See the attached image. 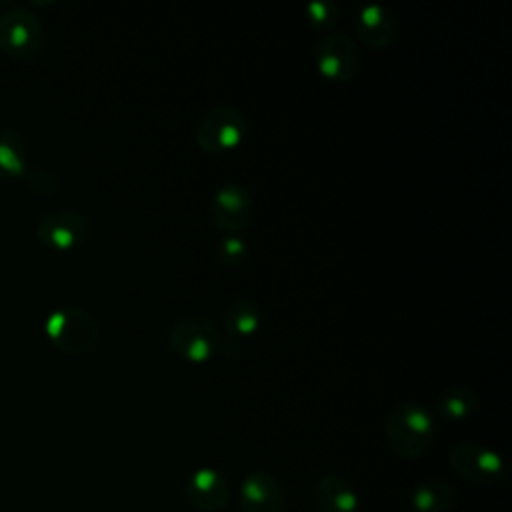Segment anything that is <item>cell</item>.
<instances>
[{
    "instance_id": "cell-1",
    "label": "cell",
    "mask_w": 512,
    "mask_h": 512,
    "mask_svg": "<svg viewBox=\"0 0 512 512\" xmlns=\"http://www.w3.org/2000/svg\"><path fill=\"white\" fill-rule=\"evenodd\" d=\"M172 352L188 362H206L212 358H236L240 354L238 340L220 330L214 320L200 312L178 316L168 330Z\"/></svg>"
},
{
    "instance_id": "cell-2",
    "label": "cell",
    "mask_w": 512,
    "mask_h": 512,
    "mask_svg": "<svg viewBox=\"0 0 512 512\" xmlns=\"http://www.w3.org/2000/svg\"><path fill=\"white\" fill-rule=\"evenodd\" d=\"M384 434L396 456L420 458L434 440V418L424 404L404 400L386 416Z\"/></svg>"
},
{
    "instance_id": "cell-3",
    "label": "cell",
    "mask_w": 512,
    "mask_h": 512,
    "mask_svg": "<svg viewBox=\"0 0 512 512\" xmlns=\"http://www.w3.org/2000/svg\"><path fill=\"white\" fill-rule=\"evenodd\" d=\"M44 330L50 342L66 354H86L100 340L98 318L82 306H60L46 316Z\"/></svg>"
},
{
    "instance_id": "cell-4",
    "label": "cell",
    "mask_w": 512,
    "mask_h": 512,
    "mask_svg": "<svg viewBox=\"0 0 512 512\" xmlns=\"http://www.w3.org/2000/svg\"><path fill=\"white\" fill-rule=\"evenodd\" d=\"M44 44V24L26 4H8L0 10V50L16 60L32 58Z\"/></svg>"
},
{
    "instance_id": "cell-5",
    "label": "cell",
    "mask_w": 512,
    "mask_h": 512,
    "mask_svg": "<svg viewBox=\"0 0 512 512\" xmlns=\"http://www.w3.org/2000/svg\"><path fill=\"white\" fill-rule=\"evenodd\" d=\"M246 130L248 122L240 108L232 104H218L202 114L194 128V140L204 152L224 154L244 140Z\"/></svg>"
},
{
    "instance_id": "cell-6",
    "label": "cell",
    "mask_w": 512,
    "mask_h": 512,
    "mask_svg": "<svg viewBox=\"0 0 512 512\" xmlns=\"http://www.w3.org/2000/svg\"><path fill=\"white\" fill-rule=\"evenodd\" d=\"M254 214V196L240 182H226L218 186L210 196L208 216L212 224L224 234H240L252 222Z\"/></svg>"
},
{
    "instance_id": "cell-7",
    "label": "cell",
    "mask_w": 512,
    "mask_h": 512,
    "mask_svg": "<svg viewBox=\"0 0 512 512\" xmlns=\"http://www.w3.org/2000/svg\"><path fill=\"white\" fill-rule=\"evenodd\" d=\"M314 58L318 72L336 84L350 82L360 68V50L346 32H326L316 44Z\"/></svg>"
},
{
    "instance_id": "cell-8",
    "label": "cell",
    "mask_w": 512,
    "mask_h": 512,
    "mask_svg": "<svg viewBox=\"0 0 512 512\" xmlns=\"http://www.w3.org/2000/svg\"><path fill=\"white\" fill-rule=\"evenodd\" d=\"M448 460L460 478L474 484H492L504 474V462L500 454L476 442L456 444Z\"/></svg>"
},
{
    "instance_id": "cell-9",
    "label": "cell",
    "mask_w": 512,
    "mask_h": 512,
    "mask_svg": "<svg viewBox=\"0 0 512 512\" xmlns=\"http://www.w3.org/2000/svg\"><path fill=\"white\" fill-rule=\"evenodd\" d=\"M88 220L74 208H56L36 224L38 240L52 250H68L84 242Z\"/></svg>"
},
{
    "instance_id": "cell-10",
    "label": "cell",
    "mask_w": 512,
    "mask_h": 512,
    "mask_svg": "<svg viewBox=\"0 0 512 512\" xmlns=\"http://www.w3.org/2000/svg\"><path fill=\"white\" fill-rule=\"evenodd\" d=\"M238 508L240 512H284L286 490L274 474L250 472L240 484Z\"/></svg>"
},
{
    "instance_id": "cell-11",
    "label": "cell",
    "mask_w": 512,
    "mask_h": 512,
    "mask_svg": "<svg viewBox=\"0 0 512 512\" xmlns=\"http://www.w3.org/2000/svg\"><path fill=\"white\" fill-rule=\"evenodd\" d=\"M186 498L200 512H218L228 504V482L214 468H198L188 476Z\"/></svg>"
},
{
    "instance_id": "cell-12",
    "label": "cell",
    "mask_w": 512,
    "mask_h": 512,
    "mask_svg": "<svg viewBox=\"0 0 512 512\" xmlns=\"http://www.w3.org/2000/svg\"><path fill=\"white\" fill-rule=\"evenodd\" d=\"M396 28L398 20L384 4H364L356 14V32L368 48H388L396 38Z\"/></svg>"
},
{
    "instance_id": "cell-13",
    "label": "cell",
    "mask_w": 512,
    "mask_h": 512,
    "mask_svg": "<svg viewBox=\"0 0 512 512\" xmlns=\"http://www.w3.org/2000/svg\"><path fill=\"white\" fill-rule=\"evenodd\" d=\"M260 322L262 310L258 302L250 296H236L222 310L224 332L234 340L250 338L254 332H258Z\"/></svg>"
},
{
    "instance_id": "cell-14",
    "label": "cell",
    "mask_w": 512,
    "mask_h": 512,
    "mask_svg": "<svg viewBox=\"0 0 512 512\" xmlns=\"http://www.w3.org/2000/svg\"><path fill=\"white\" fill-rule=\"evenodd\" d=\"M316 504L320 512H358V494L340 474H326L316 486Z\"/></svg>"
},
{
    "instance_id": "cell-15",
    "label": "cell",
    "mask_w": 512,
    "mask_h": 512,
    "mask_svg": "<svg viewBox=\"0 0 512 512\" xmlns=\"http://www.w3.org/2000/svg\"><path fill=\"white\" fill-rule=\"evenodd\" d=\"M478 406V398L476 394L464 386V384H454L444 388L438 398H436V410L442 418L458 422V420H466L474 414Z\"/></svg>"
},
{
    "instance_id": "cell-16",
    "label": "cell",
    "mask_w": 512,
    "mask_h": 512,
    "mask_svg": "<svg viewBox=\"0 0 512 512\" xmlns=\"http://www.w3.org/2000/svg\"><path fill=\"white\" fill-rule=\"evenodd\" d=\"M26 144L22 136L8 126H0V180L22 176L26 170Z\"/></svg>"
},
{
    "instance_id": "cell-17",
    "label": "cell",
    "mask_w": 512,
    "mask_h": 512,
    "mask_svg": "<svg viewBox=\"0 0 512 512\" xmlns=\"http://www.w3.org/2000/svg\"><path fill=\"white\" fill-rule=\"evenodd\" d=\"M412 508L416 512H448L454 506V490L442 480H426L412 490Z\"/></svg>"
},
{
    "instance_id": "cell-18",
    "label": "cell",
    "mask_w": 512,
    "mask_h": 512,
    "mask_svg": "<svg viewBox=\"0 0 512 512\" xmlns=\"http://www.w3.org/2000/svg\"><path fill=\"white\" fill-rule=\"evenodd\" d=\"M216 254L224 266L236 268L248 260L250 246L242 234H224L216 246Z\"/></svg>"
},
{
    "instance_id": "cell-19",
    "label": "cell",
    "mask_w": 512,
    "mask_h": 512,
    "mask_svg": "<svg viewBox=\"0 0 512 512\" xmlns=\"http://www.w3.org/2000/svg\"><path fill=\"white\" fill-rule=\"evenodd\" d=\"M304 14H306V20L312 28L328 30L336 24L338 14H340V6L336 2L316 0V2H308L304 6Z\"/></svg>"
},
{
    "instance_id": "cell-20",
    "label": "cell",
    "mask_w": 512,
    "mask_h": 512,
    "mask_svg": "<svg viewBox=\"0 0 512 512\" xmlns=\"http://www.w3.org/2000/svg\"><path fill=\"white\" fill-rule=\"evenodd\" d=\"M22 178H24V184L30 192L34 194H44V196H50L52 192H56L58 188V178L54 172H50L48 168H42V166H30L22 172Z\"/></svg>"
}]
</instances>
